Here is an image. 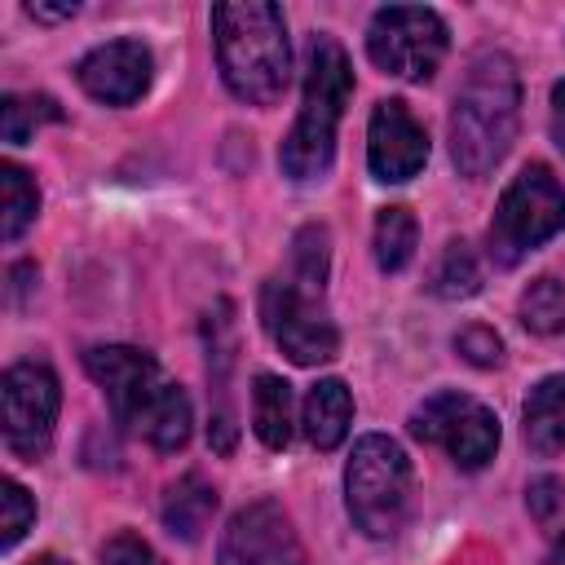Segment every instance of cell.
Listing matches in <instances>:
<instances>
[{"mask_svg":"<svg viewBox=\"0 0 565 565\" xmlns=\"http://www.w3.org/2000/svg\"><path fill=\"white\" fill-rule=\"evenodd\" d=\"M349 419H353V397L344 388V380H318L309 393H305V437L313 450H335L349 433Z\"/></svg>","mask_w":565,"mask_h":565,"instance_id":"14","label":"cell"},{"mask_svg":"<svg viewBox=\"0 0 565 565\" xmlns=\"http://www.w3.org/2000/svg\"><path fill=\"white\" fill-rule=\"evenodd\" d=\"M552 137H556V146L565 150V79L552 84Z\"/></svg>","mask_w":565,"mask_h":565,"instance_id":"29","label":"cell"},{"mask_svg":"<svg viewBox=\"0 0 565 565\" xmlns=\"http://www.w3.org/2000/svg\"><path fill=\"white\" fill-rule=\"evenodd\" d=\"M411 433L419 441L441 446L463 472L486 468L499 450V415L490 406H481L477 397H463L455 388L424 397L411 415Z\"/></svg>","mask_w":565,"mask_h":565,"instance_id":"9","label":"cell"},{"mask_svg":"<svg viewBox=\"0 0 565 565\" xmlns=\"http://www.w3.org/2000/svg\"><path fill=\"white\" fill-rule=\"evenodd\" d=\"M296 282H309V287H327V230L322 225H305L296 238H291V269H287Z\"/></svg>","mask_w":565,"mask_h":565,"instance_id":"23","label":"cell"},{"mask_svg":"<svg viewBox=\"0 0 565 565\" xmlns=\"http://www.w3.org/2000/svg\"><path fill=\"white\" fill-rule=\"evenodd\" d=\"M0 199H4V212H0V238L13 243L40 212V190L31 181L26 168L18 163H0Z\"/></svg>","mask_w":565,"mask_h":565,"instance_id":"19","label":"cell"},{"mask_svg":"<svg viewBox=\"0 0 565 565\" xmlns=\"http://www.w3.org/2000/svg\"><path fill=\"white\" fill-rule=\"evenodd\" d=\"M344 503L353 525L371 539H388L402 530L411 503V459L393 437L366 433L353 446L344 468Z\"/></svg>","mask_w":565,"mask_h":565,"instance_id":"5","label":"cell"},{"mask_svg":"<svg viewBox=\"0 0 565 565\" xmlns=\"http://www.w3.org/2000/svg\"><path fill=\"white\" fill-rule=\"evenodd\" d=\"M84 371L102 384L110 415L146 437L154 450H181L190 441V397L181 384H172L159 362L132 344H93L84 353Z\"/></svg>","mask_w":565,"mask_h":565,"instance_id":"1","label":"cell"},{"mask_svg":"<svg viewBox=\"0 0 565 565\" xmlns=\"http://www.w3.org/2000/svg\"><path fill=\"white\" fill-rule=\"evenodd\" d=\"M446 22L419 4H384L366 26V53L384 75L397 79H433L446 57Z\"/></svg>","mask_w":565,"mask_h":565,"instance_id":"8","label":"cell"},{"mask_svg":"<svg viewBox=\"0 0 565 565\" xmlns=\"http://www.w3.org/2000/svg\"><path fill=\"white\" fill-rule=\"evenodd\" d=\"M521 124V75L516 62L499 49L472 57L455 110H450V159L459 177H486L516 141Z\"/></svg>","mask_w":565,"mask_h":565,"instance_id":"2","label":"cell"},{"mask_svg":"<svg viewBox=\"0 0 565 565\" xmlns=\"http://www.w3.org/2000/svg\"><path fill=\"white\" fill-rule=\"evenodd\" d=\"M62 388L57 375L44 362H18L0 380V419H4V446L22 459H40L53 441Z\"/></svg>","mask_w":565,"mask_h":565,"instance_id":"10","label":"cell"},{"mask_svg":"<svg viewBox=\"0 0 565 565\" xmlns=\"http://www.w3.org/2000/svg\"><path fill=\"white\" fill-rule=\"evenodd\" d=\"M424 159H428V132L406 110V102H397V97L375 102L371 128H366V163H371L375 181L402 185L424 168Z\"/></svg>","mask_w":565,"mask_h":565,"instance_id":"12","label":"cell"},{"mask_svg":"<svg viewBox=\"0 0 565 565\" xmlns=\"http://www.w3.org/2000/svg\"><path fill=\"white\" fill-rule=\"evenodd\" d=\"M102 565H163L159 561V552L141 539V534H115V539H106V547H102Z\"/></svg>","mask_w":565,"mask_h":565,"instance_id":"26","label":"cell"},{"mask_svg":"<svg viewBox=\"0 0 565 565\" xmlns=\"http://www.w3.org/2000/svg\"><path fill=\"white\" fill-rule=\"evenodd\" d=\"M561 230H565V185L552 177V168L530 163L512 177V185L494 207L490 256L494 265H516L525 252H534Z\"/></svg>","mask_w":565,"mask_h":565,"instance_id":"6","label":"cell"},{"mask_svg":"<svg viewBox=\"0 0 565 565\" xmlns=\"http://www.w3.org/2000/svg\"><path fill=\"white\" fill-rule=\"evenodd\" d=\"M57 119H62V110L44 93H9L0 102V137L9 146H22L40 124H57Z\"/></svg>","mask_w":565,"mask_h":565,"instance_id":"21","label":"cell"},{"mask_svg":"<svg viewBox=\"0 0 565 565\" xmlns=\"http://www.w3.org/2000/svg\"><path fill=\"white\" fill-rule=\"evenodd\" d=\"M31 521H35V503H31V494L18 486V481H0V543L4 547H13L26 530H31Z\"/></svg>","mask_w":565,"mask_h":565,"instance_id":"24","label":"cell"},{"mask_svg":"<svg viewBox=\"0 0 565 565\" xmlns=\"http://www.w3.org/2000/svg\"><path fill=\"white\" fill-rule=\"evenodd\" d=\"M252 428L269 450H282L291 441V384L260 371L252 384Z\"/></svg>","mask_w":565,"mask_h":565,"instance_id":"17","label":"cell"},{"mask_svg":"<svg viewBox=\"0 0 565 565\" xmlns=\"http://www.w3.org/2000/svg\"><path fill=\"white\" fill-rule=\"evenodd\" d=\"M455 349H459L472 366H499V358H503V340H499L490 327H463V331L455 335Z\"/></svg>","mask_w":565,"mask_h":565,"instance_id":"25","label":"cell"},{"mask_svg":"<svg viewBox=\"0 0 565 565\" xmlns=\"http://www.w3.org/2000/svg\"><path fill=\"white\" fill-rule=\"evenodd\" d=\"M150 75H154V57L141 40H110V44H97L93 53L79 57L75 66V79L88 97L106 102V106H132L146 88H150Z\"/></svg>","mask_w":565,"mask_h":565,"instance_id":"13","label":"cell"},{"mask_svg":"<svg viewBox=\"0 0 565 565\" xmlns=\"http://www.w3.org/2000/svg\"><path fill=\"white\" fill-rule=\"evenodd\" d=\"M349 93H353L349 53L331 35H318L309 44L300 115H296L282 150H278V163H282V172L291 181H318L331 168V159H335V128H340Z\"/></svg>","mask_w":565,"mask_h":565,"instance_id":"4","label":"cell"},{"mask_svg":"<svg viewBox=\"0 0 565 565\" xmlns=\"http://www.w3.org/2000/svg\"><path fill=\"white\" fill-rule=\"evenodd\" d=\"M26 13H31V18H40V22H62V18H75V13H79V4H75V0H66V4H40V0H31V4H26Z\"/></svg>","mask_w":565,"mask_h":565,"instance_id":"28","label":"cell"},{"mask_svg":"<svg viewBox=\"0 0 565 565\" xmlns=\"http://www.w3.org/2000/svg\"><path fill=\"white\" fill-rule=\"evenodd\" d=\"M525 441L539 455L565 450V375H547L525 397Z\"/></svg>","mask_w":565,"mask_h":565,"instance_id":"15","label":"cell"},{"mask_svg":"<svg viewBox=\"0 0 565 565\" xmlns=\"http://www.w3.org/2000/svg\"><path fill=\"white\" fill-rule=\"evenodd\" d=\"M212 512H216V490L199 472H185L163 490V525L185 543H194L207 530Z\"/></svg>","mask_w":565,"mask_h":565,"instance_id":"16","label":"cell"},{"mask_svg":"<svg viewBox=\"0 0 565 565\" xmlns=\"http://www.w3.org/2000/svg\"><path fill=\"white\" fill-rule=\"evenodd\" d=\"M212 35L225 88L247 106H274L291 75L282 9L269 0L212 4Z\"/></svg>","mask_w":565,"mask_h":565,"instance_id":"3","label":"cell"},{"mask_svg":"<svg viewBox=\"0 0 565 565\" xmlns=\"http://www.w3.org/2000/svg\"><path fill=\"white\" fill-rule=\"evenodd\" d=\"M260 322L296 366L331 362L340 349V331L322 305V287L296 282L291 274L269 278L260 287Z\"/></svg>","mask_w":565,"mask_h":565,"instance_id":"7","label":"cell"},{"mask_svg":"<svg viewBox=\"0 0 565 565\" xmlns=\"http://www.w3.org/2000/svg\"><path fill=\"white\" fill-rule=\"evenodd\" d=\"M428 287H433V296H441V300H463V296H472V291L481 287V265H477V256H472V247H468L463 238H450V243L441 247Z\"/></svg>","mask_w":565,"mask_h":565,"instance_id":"20","label":"cell"},{"mask_svg":"<svg viewBox=\"0 0 565 565\" xmlns=\"http://www.w3.org/2000/svg\"><path fill=\"white\" fill-rule=\"evenodd\" d=\"M521 322L534 335H556L565 331V282L561 278H534L521 291Z\"/></svg>","mask_w":565,"mask_h":565,"instance_id":"22","label":"cell"},{"mask_svg":"<svg viewBox=\"0 0 565 565\" xmlns=\"http://www.w3.org/2000/svg\"><path fill=\"white\" fill-rule=\"evenodd\" d=\"M415 243H419V225H415L411 207H380V216H375V265L384 274L406 269L411 256H415Z\"/></svg>","mask_w":565,"mask_h":565,"instance_id":"18","label":"cell"},{"mask_svg":"<svg viewBox=\"0 0 565 565\" xmlns=\"http://www.w3.org/2000/svg\"><path fill=\"white\" fill-rule=\"evenodd\" d=\"M530 512L543 521V525H552L556 521V512H565V481H556V477H539L534 486H530Z\"/></svg>","mask_w":565,"mask_h":565,"instance_id":"27","label":"cell"},{"mask_svg":"<svg viewBox=\"0 0 565 565\" xmlns=\"http://www.w3.org/2000/svg\"><path fill=\"white\" fill-rule=\"evenodd\" d=\"M26 565H66L62 556H35V561H26Z\"/></svg>","mask_w":565,"mask_h":565,"instance_id":"30","label":"cell"},{"mask_svg":"<svg viewBox=\"0 0 565 565\" xmlns=\"http://www.w3.org/2000/svg\"><path fill=\"white\" fill-rule=\"evenodd\" d=\"M216 565H309L287 512L269 499L247 503L230 516L221 547H216Z\"/></svg>","mask_w":565,"mask_h":565,"instance_id":"11","label":"cell"}]
</instances>
